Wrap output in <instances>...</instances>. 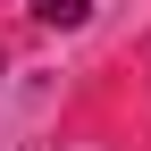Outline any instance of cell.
<instances>
[{
	"label": "cell",
	"instance_id": "cell-1",
	"mask_svg": "<svg viewBox=\"0 0 151 151\" xmlns=\"http://www.w3.org/2000/svg\"><path fill=\"white\" fill-rule=\"evenodd\" d=\"M34 17H42V25H84L92 0H34Z\"/></svg>",
	"mask_w": 151,
	"mask_h": 151
}]
</instances>
